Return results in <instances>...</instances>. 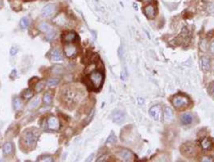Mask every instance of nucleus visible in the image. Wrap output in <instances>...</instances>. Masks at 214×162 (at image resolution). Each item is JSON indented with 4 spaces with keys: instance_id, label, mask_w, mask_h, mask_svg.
Here are the masks:
<instances>
[{
    "instance_id": "f257e3e1",
    "label": "nucleus",
    "mask_w": 214,
    "mask_h": 162,
    "mask_svg": "<svg viewBox=\"0 0 214 162\" xmlns=\"http://www.w3.org/2000/svg\"><path fill=\"white\" fill-rule=\"evenodd\" d=\"M78 97L79 93L77 92V90L70 86H66L65 88L63 89L62 92L60 94L61 100L67 106H73L77 102Z\"/></svg>"
},
{
    "instance_id": "f03ea898",
    "label": "nucleus",
    "mask_w": 214,
    "mask_h": 162,
    "mask_svg": "<svg viewBox=\"0 0 214 162\" xmlns=\"http://www.w3.org/2000/svg\"><path fill=\"white\" fill-rule=\"evenodd\" d=\"M39 132L36 128H29L24 131L22 136V141L24 146L27 148H32L35 146L38 140Z\"/></svg>"
},
{
    "instance_id": "7ed1b4c3",
    "label": "nucleus",
    "mask_w": 214,
    "mask_h": 162,
    "mask_svg": "<svg viewBox=\"0 0 214 162\" xmlns=\"http://www.w3.org/2000/svg\"><path fill=\"white\" fill-rule=\"evenodd\" d=\"M88 80L91 88L94 90H99L103 84L104 77L102 72L98 70H94L89 75Z\"/></svg>"
},
{
    "instance_id": "20e7f679",
    "label": "nucleus",
    "mask_w": 214,
    "mask_h": 162,
    "mask_svg": "<svg viewBox=\"0 0 214 162\" xmlns=\"http://www.w3.org/2000/svg\"><path fill=\"white\" fill-rule=\"evenodd\" d=\"M173 106L177 109H185L189 105V98L185 94H176L172 99Z\"/></svg>"
},
{
    "instance_id": "39448f33",
    "label": "nucleus",
    "mask_w": 214,
    "mask_h": 162,
    "mask_svg": "<svg viewBox=\"0 0 214 162\" xmlns=\"http://www.w3.org/2000/svg\"><path fill=\"white\" fill-rule=\"evenodd\" d=\"M64 52L67 57L74 58L77 56L78 52H79V47L76 42L64 43Z\"/></svg>"
},
{
    "instance_id": "423d86ee",
    "label": "nucleus",
    "mask_w": 214,
    "mask_h": 162,
    "mask_svg": "<svg viewBox=\"0 0 214 162\" xmlns=\"http://www.w3.org/2000/svg\"><path fill=\"white\" fill-rule=\"evenodd\" d=\"M39 30L45 33V38L48 40H52L56 36V32L48 23H40L38 25Z\"/></svg>"
},
{
    "instance_id": "0eeeda50",
    "label": "nucleus",
    "mask_w": 214,
    "mask_h": 162,
    "mask_svg": "<svg viewBox=\"0 0 214 162\" xmlns=\"http://www.w3.org/2000/svg\"><path fill=\"white\" fill-rule=\"evenodd\" d=\"M181 152L184 156H188V157H192L196 155V149L195 148L194 144H191V143H187V144H184L181 148Z\"/></svg>"
},
{
    "instance_id": "6e6552de",
    "label": "nucleus",
    "mask_w": 214,
    "mask_h": 162,
    "mask_svg": "<svg viewBox=\"0 0 214 162\" xmlns=\"http://www.w3.org/2000/svg\"><path fill=\"white\" fill-rule=\"evenodd\" d=\"M149 113H150L151 116L155 120L159 121L162 119L163 118V111L162 108L160 106V105H155L150 108L149 110Z\"/></svg>"
},
{
    "instance_id": "1a4fd4ad",
    "label": "nucleus",
    "mask_w": 214,
    "mask_h": 162,
    "mask_svg": "<svg viewBox=\"0 0 214 162\" xmlns=\"http://www.w3.org/2000/svg\"><path fill=\"white\" fill-rule=\"evenodd\" d=\"M77 40V34L73 31H68L63 33L62 40L63 43H72L76 42Z\"/></svg>"
},
{
    "instance_id": "9d476101",
    "label": "nucleus",
    "mask_w": 214,
    "mask_h": 162,
    "mask_svg": "<svg viewBox=\"0 0 214 162\" xmlns=\"http://www.w3.org/2000/svg\"><path fill=\"white\" fill-rule=\"evenodd\" d=\"M56 6L55 3H49L45 5L43 7L42 11H41V14H42L43 17L48 18V17H50L51 16H52L55 11H56Z\"/></svg>"
},
{
    "instance_id": "9b49d317",
    "label": "nucleus",
    "mask_w": 214,
    "mask_h": 162,
    "mask_svg": "<svg viewBox=\"0 0 214 162\" xmlns=\"http://www.w3.org/2000/svg\"><path fill=\"white\" fill-rule=\"evenodd\" d=\"M47 127L51 131H57L60 128V122L55 116H50L47 120Z\"/></svg>"
},
{
    "instance_id": "f8f14e48",
    "label": "nucleus",
    "mask_w": 214,
    "mask_h": 162,
    "mask_svg": "<svg viewBox=\"0 0 214 162\" xmlns=\"http://www.w3.org/2000/svg\"><path fill=\"white\" fill-rule=\"evenodd\" d=\"M50 57L52 61H60L63 60V53L60 48H55L51 51Z\"/></svg>"
},
{
    "instance_id": "ddd939ff",
    "label": "nucleus",
    "mask_w": 214,
    "mask_h": 162,
    "mask_svg": "<svg viewBox=\"0 0 214 162\" xmlns=\"http://www.w3.org/2000/svg\"><path fill=\"white\" fill-rule=\"evenodd\" d=\"M53 22H54L56 25L61 27L66 26V25L69 24L68 18H67L66 16H64V14H60L58 15V16H56V17L53 19Z\"/></svg>"
},
{
    "instance_id": "4468645a",
    "label": "nucleus",
    "mask_w": 214,
    "mask_h": 162,
    "mask_svg": "<svg viewBox=\"0 0 214 162\" xmlns=\"http://www.w3.org/2000/svg\"><path fill=\"white\" fill-rule=\"evenodd\" d=\"M144 14L148 19H154L156 16L155 7L152 4H148L144 7Z\"/></svg>"
},
{
    "instance_id": "2eb2a0df",
    "label": "nucleus",
    "mask_w": 214,
    "mask_h": 162,
    "mask_svg": "<svg viewBox=\"0 0 214 162\" xmlns=\"http://www.w3.org/2000/svg\"><path fill=\"white\" fill-rule=\"evenodd\" d=\"M118 156L125 161H132L134 160V154L127 149H123L118 152Z\"/></svg>"
},
{
    "instance_id": "dca6fc26",
    "label": "nucleus",
    "mask_w": 214,
    "mask_h": 162,
    "mask_svg": "<svg viewBox=\"0 0 214 162\" xmlns=\"http://www.w3.org/2000/svg\"><path fill=\"white\" fill-rule=\"evenodd\" d=\"M113 121L116 124H121L124 121L125 114L124 112L120 110H117L113 113L112 115Z\"/></svg>"
},
{
    "instance_id": "f3484780",
    "label": "nucleus",
    "mask_w": 214,
    "mask_h": 162,
    "mask_svg": "<svg viewBox=\"0 0 214 162\" xmlns=\"http://www.w3.org/2000/svg\"><path fill=\"white\" fill-rule=\"evenodd\" d=\"M200 146L204 150H211L213 146L212 141L209 138H204L200 141Z\"/></svg>"
},
{
    "instance_id": "a211bd4d",
    "label": "nucleus",
    "mask_w": 214,
    "mask_h": 162,
    "mask_svg": "<svg viewBox=\"0 0 214 162\" xmlns=\"http://www.w3.org/2000/svg\"><path fill=\"white\" fill-rule=\"evenodd\" d=\"M200 65H201V69L204 71H208L210 69L211 63L210 59L207 56H202L200 58Z\"/></svg>"
},
{
    "instance_id": "6ab92c4d",
    "label": "nucleus",
    "mask_w": 214,
    "mask_h": 162,
    "mask_svg": "<svg viewBox=\"0 0 214 162\" xmlns=\"http://www.w3.org/2000/svg\"><path fill=\"white\" fill-rule=\"evenodd\" d=\"M33 95H34L33 90L32 89L28 88L23 91L22 94H21V98L24 101H28L33 97Z\"/></svg>"
},
{
    "instance_id": "aec40b11",
    "label": "nucleus",
    "mask_w": 214,
    "mask_h": 162,
    "mask_svg": "<svg viewBox=\"0 0 214 162\" xmlns=\"http://www.w3.org/2000/svg\"><path fill=\"white\" fill-rule=\"evenodd\" d=\"M163 116H164V119L165 121H172L173 119V111H172V110L170 107L167 106V107L164 108Z\"/></svg>"
},
{
    "instance_id": "412c9836",
    "label": "nucleus",
    "mask_w": 214,
    "mask_h": 162,
    "mask_svg": "<svg viewBox=\"0 0 214 162\" xmlns=\"http://www.w3.org/2000/svg\"><path fill=\"white\" fill-rule=\"evenodd\" d=\"M2 150H3L4 155L6 156L11 154L12 151H13V144L11 142H6L4 144Z\"/></svg>"
},
{
    "instance_id": "4be33fe9",
    "label": "nucleus",
    "mask_w": 214,
    "mask_h": 162,
    "mask_svg": "<svg viewBox=\"0 0 214 162\" xmlns=\"http://www.w3.org/2000/svg\"><path fill=\"white\" fill-rule=\"evenodd\" d=\"M192 120H193V117H192V115L189 114V113L184 114L182 115V117H181V122H182V124H184V125H188V124H190L192 122Z\"/></svg>"
},
{
    "instance_id": "5701e85b",
    "label": "nucleus",
    "mask_w": 214,
    "mask_h": 162,
    "mask_svg": "<svg viewBox=\"0 0 214 162\" xmlns=\"http://www.w3.org/2000/svg\"><path fill=\"white\" fill-rule=\"evenodd\" d=\"M98 59V54L93 53V52H88V54L85 55V61H88V63H94V62L96 61Z\"/></svg>"
},
{
    "instance_id": "b1692460",
    "label": "nucleus",
    "mask_w": 214,
    "mask_h": 162,
    "mask_svg": "<svg viewBox=\"0 0 214 162\" xmlns=\"http://www.w3.org/2000/svg\"><path fill=\"white\" fill-rule=\"evenodd\" d=\"M13 106L15 110H20L23 106L22 98H19V97H15L13 99Z\"/></svg>"
},
{
    "instance_id": "393cba45",
    "label": "nucleus",
    "mask_w": 214,
    "mask_h": 162,
    "mask_svg": "<svg viewBox=\"0 0 214 162\" xmlns=\"http://www.w3.org/2000/svg\"><path fill=\"white\" fill-rule=\"evenodd\" d=\"M30 24V19L28 18V17H23V18L20 20V26L21 27V28H23V29H26V28H28V27H29Z\"/></svg>"
},
{
    "instance_id": "a878e982",
    "label": "nucleus",
    "mask_w": 214,
    "mask_h": 162,
    "mask_svg": "<svg viewBox=\"0 0 214 162\" xmlns=\"http://www.w3.org/2000/svg\"><path fill=\"white\" fill-rule=\"evenodd\" d=\"M40 102V97H36V98H35L33 100H32V102L29 103V108H30V109H35V108H36L39 106Z\"/></svg>"
},
{
    "instance_id": "bb28decb",
    "label": "nucleus",
    "mask_w": 214,
    "mask_h": 162,
    "mask_svg": "<svg viewBox=\"0 0 214 162\" xmlns=\"http://www.w3.org/2000/svg\"><path fill=\"white\" fill-rule=\"evenodd\" d=\"M38 161L41 162H52L53 161V159L51 156L49 155H43V156H40L38 159H37Z\"/></svg>"
},
{
    "instance_id": "cd10ccee",
    "label": "nucleus",
    "mask_w": 214,
    "mask_h": 162,
    "mask_svg": "<svg viewBox=\"0 0 214 162\" xmlns=\"http://www.w3.org/2000/svg\"><path fill=\"white\" fill-rule=\"evenodd\" d=\"M52 100V95H51L49 93H45V94H44V96H43V101H44V102L45 103V104H47V105L51 104Z\"/></svg>"
},
{
    "instance_id": "c85d7f7f",
    "label": "nucleus",
    "mask_w": 214,
    "mask_h": 162,
    "mask_svg": "<svg viewBox=\"0 0 214 162\" xmlns=\"http://www.w3.org/2000/svg\"><path fill=\"white\" fill-rule=\"evenodd\" d=\"M59 83V79H56V78H50L47 81V86H49V87H52V86H55Z\"/></svg>"
},
{
    "instance_id": "c756f323",
    "label": "nucleus",
    "mask_w": 214,
    "mask_h": 162,
    "mask_svg": "<svg viewBox=\"0 0 214 162\" xmlns=\"http://www.w3.org/2000/svg\"><path fill=\"white\" fill-rule=\"evenodd\" d=\"M44 83L43 82H37L36 83V85H35V90H36V92L37 93H40L41 90L44 89Z\"/></svg>"
},
{
    "instance_id": "7c9ffc66",
    "label": "nucleus",
    "mask_w": 214,
    "mask_h": 162,
    "mask_svg": "<svg viewBox=\"0 0 214 162\" xmlns=\"http://www.w3.org/2000/svg\"><path fill=\"white\" fill-rule=\"evenodd\" d=\"M207 48H208V43H207V40L205 39H203V40H200V49L201 51H205L207 50Z\"/></svg>"
},
{
    "instance_id": "2f4dec72",
    "label": "nucleus",
    "mask_w": 214,
    "mask_h": 162,
    "mask_svg": "<svg viewBox=\"0 0 214 162\" xmlns=\"http://www.w3.org/2000/svg\"><path fill=\"white\" fill-rule=\"evenodd\" d=\"M208 92L210 96H212V98H214V82H210L208 86Z\"/></svg>"
},
{
    "instance_id": "473e14b6",
    "label": "nucleus",
    "mask_w": 214,
    "mask_h": 162,
    "mask_svg": "<svg viewBox=\"0 0 214 162\" xmlns=\"http://www.w3.org/2000/svg\"><path fill=\"white\" fill-rule=\"evenodd\" d=\"M18 52V48H16L15 46H12L10 49V54L11 56H15L16 54Z\"/></svg>"
},
{
    "instance_id": "72a5a7b5",
    "label": "nucleus",
    "mask_w": 214,
    "mask_h": 162,
    "mask_svg": "<svg viewBox=\"0 0 214 162\" xmlns=\"http://www.w3.org/2000/svg\"><path fill=\"white\" fill-rule=\"evenodd\" d=\"M207 11L209 14L211 15H214V4H211L207 8Z\"/></svg>"
},
{
    "instance_id": "f704fd0d",
    "label": "nucleus",
    "mask_w": 214,
    "mask_h": 162,
    "mask_svg": "<svg viewBox=\"0 0 214 162\" xmlns=\"http://www.w3.org/2000/svg\"><path fill=\"white\" fill-rule=\"evenodd\" d=\"M115 141H116V137L114 136V134H111V136L107 140V143H114Z\"/></svg>"
},
{
    "instance_id": "c9c22d12",
    "label": "nucleus",
    "mask_w": 214,
    "mask_h": 162,
    "mask_svg": "<svg viewBox=\"0 0 214 162\" xmlns=\"http://www.w3.org/2000/svg\"><path fill=\"white\" fill-rule=\"evenodd\" d=\"M201 161H203V162H212V161H213V160H212L211 157H209V156H204V157H203V159L201 160Z\"/></svg>"
},
{
    "instance_id": "e433bc0d",
    "label": "nucleus",
    "mask_w": 214,
    "mask_h": 162,
    "mask_svg": "<svg viewBox=\"0 0 214 162\" xmlns=\"http://www.w3.org/2000/svg\"><path fill=\"white\" fill-rule=\"evenodd\" d=\"M209 49H210V52H212V53H214V40L212 41V43H211L210 47H209Z\"/></svg>"
},
{
    "instance_id": "4c0bfd02",
    "label": "nucleus",
    "mask_w": 214,
    "mask_h": 162,
    "mask_svg": "<svg viewBox=\"0 0 214 162\" xmlns=\"http://www.w3.org/2000/svg\"><path fill=\"white\" fill-rule=\"evenodd\" d=\"M142 1H143L144 2H149L150 0H142Z\"/></svg>"
},
{
    "instance_id": "58836bf2",
    "label": "nucleus",
    "mask_w": 214,
    "mask_h": 162,
    "mask_svg": "<svg viewBox=\"0 0 214 162\" xmlns=\"http://www.w3.org/2000/svg\"><path fill=\"white\" fill-rule=\"evenodd\" d=\"M0 3H1V1H0Z\"/></svg>"
}]
</instances>
